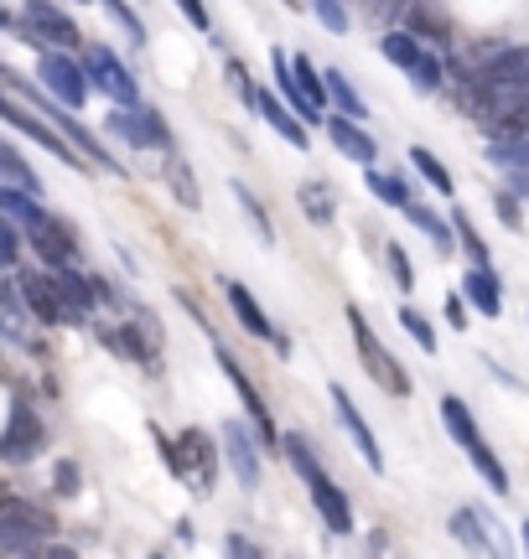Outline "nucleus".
<instances>
[{"label":"nucleus","mask_w":529,"mask_h":559,"mask_svg":"<svg viewBox=\"0 0 529 559\" xmlns=\"http://www.w3.org/2000/svg\"><path fill=\"white\" fill-rule=\"evenodd\" d=\"M348 332H353V347H358V358H364V373H368V379L379 383L385 394H395V400H410V389H415V383H410L405 362H400L385 347V342H379V332L368 326V317L358 311V306H348Z\"/></svg>","instance_id":"obj_1"},{"label":"nucleus","mask_w":529,"mask_h":559,"mask_svg":"<svg viewBox=\"0 0 529 559\" xmlns=\"http://www.w3.org/2000/svg\"><path fill=\"white\" fill-rule=\"evenodd\" d=\"M47 534H52V519H47V513H37V508H26V502H16V498L0 502V549H5V555H37Z\"/></svg>","instance_id":"obj_2"},{"label":"nucleus","mask_w":529,"mask_h":559,"mask_svg":"<svg viewBox=\"0 0 529 559\" xmlns=\"http://www.w3.org/2000/svg\"><path fill=\"white\" fill-rule=\"evenodd\" d=\"M42 445H47V430H42L37 409L26 400L11 404V419H5V430H0V461H11V466H26V461L42 456Z\"/></svg>","instance_id":"obj_3"},{"label":"nucleus","mask_w":529,"mask_h":559,"mask_svg":"<svg viewBox=\"0 0 529 559\" xmlns=\"http://www.w3.org/2000/svg\"><path fill=\"white\" fill-rule=\"evenodd\" d=\"M177 477L192 481V492H213V481H219V445H213V436H203V430H183V440H177Z\"/></svg>","instance_id":"obj_4"},{"label":"nucleus","mask_w":529,"mask_h":559,"mask_svg":"<svg viewBox=\"0 0 529 559\" xmlns=\"http://www.w3.org/2000/svg\"><path fill=\"white\" fill-rule=\"evenodd\" d=\"M16 285H21V300H26V311L42 321V326H73V306L62 300V290H58V280L52 275H37V270H21L16 275Z\"/></svg>","instance_id":"obj_5"},{"label":"nucleus","mask_w":529,"mask_h":559,"mask_svg":"<svg viewBox=\"0 0 529 559\" xmlns=\"http://www.w3.org/2000/svg\"><path fill=\"white\" fill-rule=\"evenodd\" d=\"M37 73H42V83H47V94H58L68 109H83V99H89V68H79L73 58H62V52H42V62H37Z\"/></svg>","instance_id":"obj_6"},{"label":"nucleus","mask_w":529,"mask_h":559,"mask_svg":"<svg viewBox=\"0 0 529 559\" xmlns=\"http://www.w3.org/2000/svg\"><path fill=\"white\" fill-rule=\"evenodd\" d=\"M89 83L99 88V94H109L115 104H141V88H136V79H130V68H125L109 47H89Z\"/></svg>","instance_id":"obj_7"},{"label":"nucleus","mask_w":529,"mask_h":559,"mask_svg":"<svg viewBox=\"0 0 529 559\" xmlns=\"http://www.w3.org/2000/svg\"><path fill=\"white\" fill-rule=\"evenodd\" d=\"M21 21H26L42 41H52V47H79V26H73V16L58 11L52 0H26V5H21Z\"/></svg>","instance_id":"obj_8"},{"label":"nucleus","mask_w":529,"mask_h":559,"mask_svg":"<svg viewBox=\"0 0 529 559\" xmlns=\"http://www.w3.org/2000/svg\"><path fill=\"white\" fill-rule=\"evenodd\" d=\"M332 404H338V419H343V430L353 436V445H358V456L368 461V472H385V456H379V440H374V430H368V419L358 415V404H353V394H348L343 383H332Z\"/></svg>","instance_id":"obj_9"},{"label":"nucleus","mask_w":529,"mask_h":559,"mask_svg":"<svg viewBox=\"0 0 529 559\" xmlns=\"http://www.w3.org/2000/svg\"><path fill=\"white\" fill-rule=\"evenodd\" d=\"M400 26H405L410 37L436 41V47H451V41H457V26H451V16L436 0H410V11L400 16Z\"/></svg>","instance_id":"obj_10"},{"label":"nucleus","mask_w":529,"mask_h":559,"mask_svg":"<svg viewBox=\"0 0 529 559\" xmlns=\"http://www.w3.org/2000/svg\"><path fill=\"white\" fill-rule=\"evenodd\" d=\"M224 451H228V466H234L239 487H260V445L245 430V419H228L224 425Z\"/></svg>","instance_id":"obj_11"},{"label":"nucleus","mask_w":529,"mask_h":559,"mask_svg":"<svg viewBox=\"0 0 529 559\" xmlns=\"http://www.w3.org/2000/svg\"><path fill=\"white\" fill-rule=\"evenodd\" d=\"M306 492H311V508L322 513L327 534H353V508H348L343 487H332V477H327V472H317V477L306 481Z\"/></svg>","instance_id":"obj_12"},{"label":"nucleus","mask_w":529,"mask_h":559,"mask_svg":"<svg viewBox=\"0 0 529 559\" xmlns=\"http://www.w3.org/2000/svg\"><path fill=\"white\" fill-rule=\"evenodd\" d=\"M26 239L37 249V260H47L52 270H58V264H73V234H68V223L42 213L37 223H26Z\"/></svg>","instance_id":"obj_13"},{"label":"nucleus","mask_w":529,"mask_h":559,"mask_svg":"<svg viewBox=\"0 0 529 559\" xmlns=\"http://www.w3.org/2000/svg\"><path fill=\"white\" fill-rule=\"evenodd\" d=\"M327 140L338 145V156L358 160V166H374V156H379V145H374V135L368 130H358V124L348 120V115H327Z\"/></svg>","instance_id":"obj_14"},{"label":"nucleus","mask_w":529,"mask_h":559,"mask_svg":"<svg viewBox=\"0 0 529 559\" xmlns=\"http://www.w3.org/2000/svg\"><path fill=\"white\" fill-rule=\"evenodd\" d=\"M255 109H260L264 120H270V130H275V135H285L291 145H296V151H306V145H311V135H306V120L281 99V94L260 88V104H255Z\"/></svg>","instance_id":"obj_15"},{"label":"nucleus","mask_w":529,"mask_h":559,"mask_svg":"<svg viewBox=\"0 0 529 559\" xmlns=\"http://www.w3.org/2000/svg\"><path fill=\"white\" fill-rule=\"evenodd\" d=\"M462 296H468V306L483 311V317H498V311H504V285L493 275V264H472L468 275H462Z\"/></svg>","instance_id":"obj_16"},{"label":"nucleus","mask_w":529,"mask_h":559,"mask_svg":"<svg viewBox=\"0 0 529 559\" xmlns=\"http://www.w3.org/2000/svg\"><path fill=\"white\" fill-rule=\"evenodd\" d=\"M0 120H11V124L21 130V135H32L37 145H47V151H52L58 160H68V166H83V160L73 156V151H68V140L52 135V130H47V124L37 120V115H26V109H16V104H5V99H0Z\"/></svg>","instance_id":"obj_17"},{"label":"nucleus","mask_w":529,"mask_h":559,"mask_svg":"<svg viewBox=\"0 0 529 559\" xmlns=\"http://www.w3.org/2000/svg\"><path fill=\"white\" fill-rule=\"evenodd\" d=\"M224 296H228V306H234V317L245 321V332L249 337H260V342H270L275 337V326H270V317H264V306L255 296H249L239 280H224Z\"/></svg>","instance_id":"obj_18"},{"label":"nucleus","mask_w":529,"mask_h":559,"mask_svg":"<svg viewBox=\"0 0 529 559\" xmlns=\"http://www.w3.org/2000/svg\"><path fill=\"white\" fill-rule=\"evenodd\" d=\"M442 425L451 430V440H457L462 451L483 445V430H478V419H472V409L457 400V394H442Z\"/></svg>","instance_id":"obj_19"},{"label":"nucleus","mask_w":529,"mask_h":559,"mask_svg":"<svg viewBox=\"0 0 529 559\" xmlns=\"http://www.w3.org/2000/svg\"><path fill=\"white\" fill-rule=\"evenodd\" d=\"M52 280H58V290H62V300H68V306H73V317H89V311H94V300H99V290H94V280H83L79 270H73V264H58V270H52Z\"/></svg>","instance_id":"obj_20"},{"label":"nucleus","mask_w":529,"mask_h":559,"mask_svg":"<svg viewBox=\"0 0 529 559\" xmlns=\"http://www.w3.org/2000/svg\"><path fill=\"white\" fill-rule=\"evenodd\" d=\"M338 192L327 187V181H302V192H296V202H302V213L306 223H317V228H327V223L338 218Z\"/></svg>","instance_id":"obj_21"},{"label":"nucleus","mask_w":529,"mask_h":559,"mask_svg":"<svg viewBox=\"0 0 529 559\" xmlns=\"http://www.w3.org/2000/svg\"><path fill=\"white\" fill-rule=\"evenodd\" d=\"M42 115H52V120H58V124H62V130H68V140H73V145H79L83 156H94V160H99V166H109V171H120V160L109 156V151H104L99 140L89 135V130H83V124H79V120H73V115H58V109H52V104H42Z\"/></svg>","instance_id":"obj_22"},{"label":"nucleus","mask_w":529,"mask_h":559,"mask_svg":"<svg viewBox=\"0 0 529 559\" xmlns=\"http://www.w3.org/2000/svg\"><path fill=\"white\" fill-rule=\"evenodd\" d=\"M162 166H166V181H172V192H177V202L198 213V207H203V192H198V181H192V166H187V160L177 156V151H166Z\"/></svg>","instance_id":"obj_23"},{"label":"nucleus","mask_w":529,"mask_h":559,"mask_svg":"<svg viewBox=\"0 0 529 559\" xmlns=\"http://www.w3.org/2000/svg\"><path fill=\"white\" fill-rule=\"evenodd\" d=\"M451 534L468 544L472 555H489L493 549V534H483V513H478V508H457V513H451Z\"/></svg>","instance_id":"obj_24"},{"label":"nucleus","mask_w":529,"mask_h":559,"mask_svg":"<svg viewBox=\"0 0 529 559\" xmlns=\"http://www.w3.org/2000/svg\"><path fill=\"white\" fill-rule=\"evenodd\" d=\"M281 456L296 466V477H302V481H311L317 472H322V461H317V451H311V440L296 436V430H285V436H281Z\"/></svg>","instance_id":"obj_25"},{"label":"nucleus","mask_w":529,"mask_h":559,"mask_svg":"<svg viewBox=\"0 0 529 559\" xmlns=\"http://www.w3.org/2000/svg\"><path fill=\"white\" fill-rule=\"evenodd\" d=\"M400 213H405V218L415 223V228H421V234H426L431 243H436V254H451V228H447L442 218H436L431 207H421V202H405Z\"/></svg>","instance_id":"obj_26"},{"label":"nucleus","mask_w":529,"mask_h":559,"mask_svg":"<svg viewBox=\"0 0 529 559\" xmlns=\"http://www.w3.org/2000/svg\"><path fill=\"white\" fill-rule=\"evenodd\" d=\"M379 52H385L389 62H395V68H415V62H421V52H426V47H421V37H410L405 26H400V32H385V41H379Z\"/></svg>","instance_id":"obj_27"},{"label":"nucleus","mask_w":529,"mask_h":559,"mask_svg":"<svg viewBox=\"0 0 529 559\" xmlns=\"http://www.w3.org/2000/svg\"><path fill=\"white\" fill-rule=\"evenodd\" d=\"M468 461H472V472H478V477L489 481L493 492H498V498H509V472H504V461L493 456L489 445H472L468 451Z\"/></svg>","instance_id":"obj_28"},{"label":"nucleus","mask_w":529,"mask_h":559,"mask_svg":"<svg viewBox=\"0 0 529 559\" xmlns=\"http://www.w3.org/2000/svg\"><path fill=\"white\" fill-rule=\"evenodd\" d=\"M228 192H234V202H239V213H245V218L255 223V239H260L264 249H270V243H275V228H270V218H264L260 198H255V192H249L245 181H234V187H228Z\"/></svg>","instance_id":"obj_29"},{"label":"nucleus","mask_w":529,"mask_h":559,"mask_svg":"<svg viewBox=\"0 0 529 559\" xmlns=\"http://www.w3.org/2000/svg\"><path fill=\"white\" fill-rule=\"evenodd\" d=\"M410 166H415V171H421V177H426L442 198H451V171L442 166V156H436V151H426V145H410Z\"/></svg>","instance_id":"obj_30"},{"label":"nucleus","mask_w":529,"mask_h":559,"mask_svg":"<svg viewBox=\"0 0 529 559\" xmlns=\"http://www.w3.org/2000/svg\"><path fill=\"white\" fill-rule=\"evenodd\" d=\"M322 79H327V104H332L338 115H348V120H358V115H364V104H358V94H353V83H348L338 68H327Z\"/></svg>","instance_id":"obj_31"},{"label":"nucleus","mask_w":529,"mask_h":559,"mask_svg":"<svg viewBox=\"0 0 529 559\" xmlns=\"http://www.w3.org/2000/svg\"><path fill=\"white\" fill-rule=\"evenodd\" d=\"M291 68H296V83H302V94L327 115V79L317 73V68H311V58H306V52H291Z\"/></svg>","instance_id":"obj_32"},{"label":"nucleus","mask_w":529,"mask_h":559,"mask_svg":"<svg viewBox=\"0 0 529 559\" xmlns=\"http://www.w3.org/2000/svg\"><path fill=\"white\" fill-rule=\"evenodd\" d=\"M0 171H5V177H11V181H16V187H26L32 198H42V181H37V171H32V166L21 160V151H16V145H5V140H0Z\"/></svg>","instance_id":"obj_33"},{"label":"nucleus","mask_w":529,"mask_h":559,"mask_svg":"<svg viewBox=\"0 0 529 559\" xmlns=\"http://www.w3.org/2000/svg\"><path fill=\"white\" fill-rule=\"evenodd\" d=\"M410 83H415L421 94H436V88L447 83V58H436V52H421V62L410 68Z\"/></svg>","instance_id":"obj_34"},{"label":"nucleus","mask_w":529,"mask_h":559,"mask_svg":"<svg viewBox=\"0 0 529 559\" xmlns=\"http://www.w3.org/2000/svg\"><path fill=\"white\" fill-rule=\"evenodd\" d=\"M368 192H374V198L385 202V207H405V202H410L405 181H400V177H389V171H374V166H368Z\"/></svg>","instance_id":"obj_35"},{"label":"nucleus","mask_w":529,"mask_h":559,"mask_svg":"<svg viewBox=\"0 0 529 559\" xmlns=\"http://www.w3.org/2000/svg\"><path fill=\"white\" fill-rule=\"evenodd\" d=\"M400 326L415 337V347H421V353H436V332H431V321L421 317L415 306H400Z\"/></svg>","instance_id":"obj_36"},{"label":"nucleus","mask_w":529,"mask_h":559,"mask_svg":"<svg viewBox=\"0 0 529 559\" xmlns=\"http://www.w3.org/2000/svg\"><path fill=\"white\" fill-rule=\"evenodd\" d=\"M306 5H311V16L322 21V26L332 32V37H343V32H348V11H343V0H306Z\"/></svg>","instance_id":"obj_37"},{"label":"nucleus","mask_w":529,"mask_h":559,"mask_svg":"<svg viewBox=\"0 0 529 559\" xmlns=\"http://www.w3.org/2000/svg\"><path fill=\"white\" fill-rule=\"evenodd\" d=\"M224 73H228V88H234L239 99H245V104H260V88H255V79H249V68H245V62H239V58H228Z\"/></svg>","instance_id":"obj_38"},{"label":"nucleus","mask_w":529,"mask_h":559,"mask_svg":"<svg viewBox=\"0 0 529 559\" xmlns=\"http://www.w3.org/2000/svg\"><path fill=\"white\" fill-rule=\"evenodd\" d=\"M104 11H109V16L120 21V32L130 41H145V26H141V16H136V11H130V5H125V0H99Z\"/></svg>","instance_id":"obj_39"},{"label":"nucleus","mask_w":529,"mask_h":559,"mask_svg":"<svg viewBox=\"0 0 529 559\" xmlns=\"http://www.w3.org/2000/svg\"><path fill=\"white\" fill-rule=\"evenodd\" d=\"M457 239H462V249L472 254V264H489V243L478 239V228H472L468 213H457Z\"/></svg>","instance_id":"obj_40"},{"label":"nucleus","mask_w":529,"mask_h":559,"mask_svg":"<svg viewBox=\"0 0 529 559\" xmlns=\"http://www.w3.org/2000/svg\"><path fill=\"white\" fill-rule=\"evenodd\" d=\"M385 264H389V275H395V285H400V290H410V285H415V264H410V254L400 249V243H389Z\"/></svg>","instance_id":"obj_41"},{"label":"nucleus","mask_w":529,"mask_h":559,"mask_svg":"<svg viewBox=\"0 0 529 559\" xmlns=\"http://www.w3.org/2000/svg\"><path fill=\"white\" fill-rule=\"evenodd\" d=\"M52 487H58L62 498H79V487H83L79 461H58V466H52Z\"/></svg>","instance_id":"obj_42"},{"label":"nucleus","mask_w":529,"mask_h":559,"mask_svg":"<svg viewBox=\"0 0 529 559\" xmlns=\"http://www.w3.org/2000/svg\"><path fill=\"white\" fill-rule=\"evenodd\" d=\"M364 5L374 11V21H379V26H395V21L410 11V0H364Z\"/></svg>","instance_id":"obj_43"},{"label":"nucleus","mask_w":529,"mask_h":559,"mask_svg":"<svg viewBox=\"0 0 529 559\" xmlns=\"http://www.w3.org/2000/svg\"><path fill=\"white\" fill-rule=\"evenodd\" d=\"M442 317L451 321V332L472 326V321H468V296H451V290H447V306H442Z\"/></svg>","instance_id":"obj_44"},{"label":"nucleus","mask_w":529,"mask_h":559,"mask_svg":"<svg viewBox=\"0 0 529 559\" xmlns=\"http://www.w3.org/2000/svg\"><path fill=\"white\" fill-rule=\"evenodd\" d=\"M177 11H183V16L192 21L198 32H213V16H208V5H203V0H177Z\"/></svg>","instance_id":"obj_45"},{"label":"nucleus","mask_w":529,"mask_h":559,"mask_svg":"<svg viewBox=\"0 0 529 559\" xmlns=\"http://www.w3.org/2000/svg\"><path fill=\"white\" fill-rule=\"evenodd\" d=\"M493 207H498V218L509 223V228H519V202H514V192H493Z\"/></svg>","instance_id":"obj_46"},{"label":"nucleus","mask_w":529,"mask_h":559,"mask_svg":"<svg viewBox=\"0 0 529 559\" xmlns=\"http://www.w3.org/2000/svg\"><path fill=\"white\" fill-rule=\"evenodd\" d=\"M16 228H11V223H0V264H16Z\"/></svg>","instance_id":"obj_47"},{"label":"nucleus","mask_w":529,"mask_h":559,"mask_svg":"<svg viewBox=\"0 0 529 559\" xmlns=\"http://www.w3.org/2000/svg\"><path fill=\"white\" fill-rule=\"evenodd\" d=\"M224 549H228V555H245V559H255V555H260V549H255V544H249V539H239V534H228V544H224Z\"/></svg>","instance_id":"obj_48"},{"label":"nucleus","mask_w":529,"mask_h":559,"mask_svg":"<svg viewBox=\"0 0 529 559\" xmlns=\"http://www.w3.org/2000/svg\"><path fill=\"white\" fill-rule=\"evenodd\" d=\"M519 539H525V555H529V519H525V528H519Z\"/></svg>","instance_id":"obj_49"},{"label":"nucleus","mask_w":529,"mask_h":559,"mask_svg":"<svg viewBox=\"0 0 529 559\" xmlns=\"http://www.w3.org/2000/svg\"><path fill=\"white\" fill-rule=\"evenodd\" d=\"M5 26H11V16H5V5H0V32H5Z\"/></svg>","instance_id":"obj_50"}]
</instances>
